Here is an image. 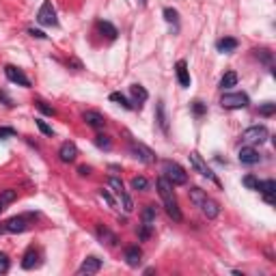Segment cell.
<instances>
[{
	"label": "cell",
	"mask_w": 276,
	"mask_h": 276,
	"mask_svg": "<svg viewBox=\"0 0 276 276\" xmlns=\"http://www.w3.org/2000/svg\"><path fill=\"white\" fill-rule=\"evenodd\" d=\"M207 199V192L201 190V188H190V201L197 205V207H201V203Z\"/></svg>",
	"instance_id": "603a6c76"
},
{
	"label": "cell",
	"mask_w": 276,
	"mask_h": 276,
	"mask_svg": "<svg viewBox=\"0 0 276 276\" xmlns=\"http://www.w3.org/2000/svg\"><path fill=\"white\" fill-rule=\"evenodd\" d=\"M175 72H177V80H179V84L183 86V89H188V86H190V72H188L186 61H177Z\"/></svg>",
	"instance_id": "e0dca14e"
},
{
	"label": "cell",
	"mask_w": 276,
	"mask_h": 276,
	"mask_svg": "<svg viewBox=\"0 0 276 276\" xmlns=\"http://www.w3.org/2000/svg\"><path fill=\"white\" fill-rule=\"evenodd\" d=\"M0 101H2V104L7 106V108H13V106H15L13 100H11V97L7 95V91H2V89H0Z\"/></svg>",
	"instance_id": "f35d334b"
},
{
	"label": "cell",
	"mask_w": 276,
	"mask_h": 276,
	"mask_svg": "<svg viewBox=\"0 0 276 276\" xmlns=\"http://www.w3.org/2000/svg\"><path fill=\"white\" fill-rule=\"evenodd\" d=\"M216 48H218V52H223V54H231L237 48V39H233V37H225V39H220L218 43H216Z\"/></svg>",
	"instance_id": "44dd1931"
},
{
	"label": "cell",
	"mask_w": 276,
	"mask_h": 276,
	"mask_svg": "<svg viewBox=\"0 0 276 276\" xmlns=\"http://www.w3.org/2000/svg\"><path fill=\"white\" fill-rule=\"evenodd\" d=\"M190 164L194 166V171H199L203 177H207V179H212L214 183H218V179H216V175H214L212 171H209V166L205 164V160L197 153V151H192V153H190Z\"/></svg>",
	"instance_id": "9c48e42d"
},
{
	"label": "cell",
	"mask_w": 276,
	"mask_h": 276,
	"mask_svg": "<svg viewBox=\"0 0 276 276\" xmlns=\"http://www.w3.org/2000/svg\"><path fill=\"white\" fill-rule=\"evenodd\" d=\"M28 35L30 37H37V39H46V32H41V30H37V28H28Z\"/></svg>",
	"instance_id": "f6af8a7d"
},
{
	"label": "cell",
	"mask_w": 276,
	"mask_h": 276,
	"mask_svg": "<svg viewBox=\"0 0 276 276\" xmlns=\"http://www.w3.org/2000/svg\"><path fill=\"white\" fill-rule=\"evenodd\" d=\"M97 237H100V242L101 244H106V246H117L119 244V237L112 233L110 229H106V226H97Z\"/></svg>",
	"instance_id": "9a60e30c"
},
{
	"label": "cell",
	"mask_w": 276,
	"mask_h": 276,
	"mask_svg": "<svg viewBox=\"0 0 276 276\" xmlns=\"http://www.w3.org/2000/svg\"><path fill=\"white\" fill-rule=\"evenodd\" d=\"M140 4H147V0H140Z\"/></svg>",
	"instance_id": "681fc988"
},
{
	"label": "cell",
	"mask_w": 276,
	"mask_h": 276,
	"mask_svg": "<svg viewBox=\"0 0 276 276\" xmlns=\"http://www.w3.org/2000/svg\"><path fill=\"white\" fill-rule=\"evenodd\" d=\"M201 212L207 216L209 220H214V218H218V214H220V205L214 201V199H205V201L201 203Z\"/></svg>",
	"instance_id": "5bb4252c"
},
{
	"label": "cell",
	"mask_w": 276,
	"mask_h": 276,
	"mask_svg": "<svg viewBox=\"0 0 276 276\" xmlns=\"http://www.w3.org/2000/svg\"><path fill=\"white\" fill-rule=\"evenodd\" d=\"M101 270V259L100 257H95V255H91V257H86L84 261H82V266L78 268V276H93L97 274Z\"/></svg>",
	"instance_id": "52a82bcc"
},
{
	"label": "cell",
	"mask_w": 276,
	"mask_h": 276,
	"mask_svg": "<svg viewBox=\"0 0 276 276\" xmlns=\"http://www.w3.org/2000/svg\"><path fill=\"white\" fill-rule=\"evenodd\" d=\"M255 56L259 58V61H263V63H272V52L266 50V48H261V50H255Z\"/></svg>",
	"instance_id": "836d02e7"
},
{
	"label": "cell",
	"mask_w": 276,
	"mask_h": 276,
	"mask_svg": "<svg viewBox=\"0 0 276 276\" xmlns=\"http://www.w3.org/2000/svg\"><path fill=\"white\" fill-rule=\"evenodd\" d=\"M164 20L169 22V24H177V22H179V13H177L175 9L166 7V9H164Z\"/></svg>",
	"instance_id": "4dcf8cb0"
},
{
	"label": "cell",
	"mask_w": 276,
	"mask_h": 276,
	"mask_svg": "<svg viewBox=\"0 0 276 276\" xmlns=\"http://www.w3.org/2000/svg\"><path fill=\"white\" fill-rule=\"evenodd\" d=\"M223 108H229V110H235V108H246L251 104L246 93H225L223 100H220Z\"/></svg>",
	"instance_id": "5b68a950"
},
{
	"label": "cell",
	"mask_w": 276,
	"mask_h": 276,
	"mask_svg": "<svg viewBox=\"0 0 276 276\" xmlns=\"http://www.w3.org/2000/svg\"><path fill=\"white\" fill-rule=\"evenodd\" d=\"M242 140H246V143L251 145H261L268 140V127L266 125H252L244 129V134H242Z\"/></svg>",
	"instance_id": "277c9868"
},
{
	"label": "cell",
	"mask_w": 276,
	"mask_h": 276,
	"mask_svg": "<svg viewBox=\"0 0 276 276\" xmlns=\"http://www.w3.org/2000/svg\"><path fill=\"white\" fill-rule=\"evenodd\" d=\"M100 197L104 199V201H106L108 205H110V207H115V199H112V194L108 192V190H104V188H101V190H100Z\"/></svg>",
	"instance_id": "60d3db41"
},
{
	"label": "cell",
	"mask_w": 276,
	"mask_h": 276,
	"mask_svg": "<svg viewBox=\"0 0 276 276\" xmlns=\"http://www.w3.org/2000/svg\"><path fill=\"white\" fill-rule=\"evenodd\" d=\"M257 181H259V179H257L255 175H246L244 179H242V183H244L246 188H251V190H257Z\"/></svg>",
	"instance_id": "d590c367"
},
{
	"label": "cell",
	"mask_w": 276,
	"mask_h": 276,
	"mask_svg": "<svg viewBox=\"0 0 276 276\" xmlns=\"http://www.w3.org/2000/svg\"><path fill=\"white\" fill-rule=\"evenodd\" d=\"M15 199H18V192H15V190H11V188H9V190H2V192H0V201H2L4 205L13 203Z\"/></svg>",
	"instance_id": "f1b7e54d"
},
{
	"label": "cell",
	"mask_w": 276,
	"mask_h": 276,
	"mask_svg": "<svg viewBox=\"0 0 276 276\" xmlns=\"http://www.w3.org/2000/svg\"><path fill=\"white\" fill-rule=\"evenodd\" d=\"M108 186H110L115 192L125 190V188H123V181H121V179H117V177H108Z\"/></svg>",
	"instance_id": "e575fe53"
},
{
	"label": "cell",
	"mask_w": 276,
	"mask_h": 276,
	"mask_svg": "<svg viewBox=\"0 0 276 276\" xmlns=\"http://www.w3.org/2000/svg\"><path fill=\"white\" fill-rule=\"evenodd\" d=\"M4 207H7V205H4L2 201H0V212H2V209H4Z\"/></svg>",
	"instance_id": "c3c4849f"
},
{
	"label": "cell",
	"mask_w": 276,
	"mask_h": 276,
	"mask_svg": "<svg viewBox=\"0 0 276 276\" xmlns=\"http://www.w3.org/2000/svg\"><path fill=\"white\" fill-rule=\"evenodd\" d=\"M140 257H143V251H140L138 246H129V248H125V263H127L129 268H138Z\"/></svg>",
	"instance_id": "ffe728a7"
},
{
	"label": "cell",
	"mask_w": 276,
	"mask_h": 276,
	"mask_svg": "<svg viewBox=\"0 0 276 276\" xmlns=\"http://www.w3.org/2000/svg\"><path fill=\"white\" fill-rule=\"evenodd\" d=\"M37 108H39V110L43 112V115H50V117H54V115H56V112H54V108L52 106H48L46 104V101H37V104H35Z\"/></svg>",
	"instance_id": "8d00e7d4"
},
{
	"label": "cell",
	"mask_w": 276,
	"mask_h": 276,
	"mask_svg": "<svg viewBox=\"0 0 276 276\" xmlns=\"http://www.w3.org/2000/svg\"><path fill=\"white\" fill-rule=\"evenodd\" d=\"M4 75L11 80V82H15V84H20V86H24V89H28L30 86V80L26 78V74L22 72V69H18L15 65H7L4 67Z\"/></svg>",
	"instance_id": "ba28073f"
},
{
	"label": "cell",
	"mask_w": 276,
	"mask_h": 276,
	"mask_svg": "<svg viewBox=\"0 0 276 276\" xmlns=\"http://www.w3.org/2000/svg\"><path fill=\"white\" fill-rule=\"evenodd\" d=\"M237 84V74L235 72H226L223 78H220V89H231V86Z\"/></svg>",
	"instance_id": "cb8c5ba5"
},
{
	"label": "cell",
	"mask_w": 276,
	"mask_h": 276,
	"mask_svg": "<svg viewBox=\"0 0 276 276\" xmlns=\"http://www.w3.org/2000/svg\"><path fill=\"white\" fill-rule=\"evenodd\" d=\"M11 136H15V129L13 127H0V140H7Z\"/></svg>",
	"instance_id": "ab89813d"
},
{
	"label": "cell",
	"mask_w": 276,
	"mask_h": 276,
	"mask_svg": "<svg viewBox=\"0 0 276 276\" xmlns=\"http://www.w3.org/2000/svg\"><path fill=\"white\" fill-rule=\"evenodd\" d=\"M162 169H164V177L173 183V186H183V183H188V173L183 171L177 162L166 160L164 164H162Z\"/></svg>",
	"instance_id": "7a4b0ae2"
},
{
	"label": "cell",
	"mask_w": 276,
	"mask_h": 276,
	"mask_svg": "<svg viewBox=\"0 0 276 276\" xmlns=\"http://www.w3.org/2000/svg\"><path fill=\"white\" fill-rule=\"evenodd\" d=\"M257 190L263 194V199H266V203H270V205L274 203V192H276V181H274V179L257 181Z\"/></svg>",
	"instance_id": "8fae6325"
},
{
	"label": "cell",
	"mask_w": 276,
	"mask_h": 276,
	"mask_svg": "<svg viewBox=\"0 0 276 276\" xmlns=\"http://www.w3.org/2000/svg\"><path fill=\"white\" fill-rule=\"evenodd\" d=\"M37 127H39V129H41V132H43V134H46V136H52V134H54V132H52V127H50V125H48V123H46V121H41V119H37Z\"/></svg>",
	"instance_id": "74e56055"
},
{
	"label": "cell",
	"mask_w": 276,
	"mask_h": 276,
	"mask_svg": "<svg viewBox=\"0 0 276 276\" xmlns=\"http://www.w3.org/2000/svg\"><path fill=\"white\" fill-rule=\"evenodd\" d=\"M39 266V252L35 251V248H28V251L24 252V257H22V268L24 270H32Z\"/></svg>",
	"instance_id": "ac0fdd59"
},
{
	"label": "cell",
	"mask_w": 276,
	"mask_h": 276,
	"mask_svg": "<svg viewBox=\"0 0 276 276\" xmlns=\"http://www.w3.org/2000/svg\"><path fill=\"white\" fill-rule=\"evenodd\" d=\"M132 188H134V190H147L149 181L145 179V177H134V179H132Z\"/></svg>",
	"instance_id": "d6a6232c"
},
{
	"label": "cell",
	"mask_w": 276,
	"mask_h": 276,
	"mask_svg": "<svg viewBox=\"0 0 276 276\" xmlns=\"http://www.w3.org/2000/svg\"><path fill=\"white\" fill-rule=\"evenodd\" d=\"M155 216H158V209H155V205H147L143 212V225H151L155 220Z\"/></svg>",
	"instance_id": "83f0119b"
},
{
	"label": "cell",
	"mask_w": 276,
	"mask_h": 276,
	"mask_svg": "<svg viewBox=\"0 0 276 276\" xmlns=\"http://www.w3.org/2000/svg\"><path fill=\"white\" fill-rule=\"evenodd\" d=\"M129 151L134 153V158H138L140 162H145V164H153V162L158 160V155H155L147 145L138 143V140H132V143H129Z\"/></svg>",
	"instance_id": "3957f363"
},
{
	"label": "cell",
	"mask_w": 276,
	"mask_h": 276,
	"mask_svg": "<svg viewBox=\"0 0 276 276\" xmlns=\"http://www.w3.org/2000/svg\"><path fill=\"white\" fill-rule=\"evenodd\" d=\"M129 93H132V100H134V104H138V106H143L145 101L149 100V93H147V89H145V86H140V84H132V86H129Z\"/></svg>",
	"instance_id": "d6986e66"
},
{
	"label": "cell",
	"mask_w": 276,
	"mask_h": 276,
	"mask_svg": "<svg viewBox=\"0 0 276 276\" xmlns=\"http://www.w3.org/2000/svg\"><path fill=\"white\" fill-rule=\"evenodd\" d=\"M97 28H100V32H101V35H106L108 39H117V35H119L115 26H112L110 22H104V20L97 22Z\"/></svg>",
	"instance_id": "7402d4cb"
},
{
	"label": "cell",
	"mask_w": 276,
	"mask_h": 276,
	"mask_svg": "<svg viewBox=\"0 0 276 276\" xmlns=\"http://www.w3.org/2000/svg\"><path fill=\"white\" fill-rule=\"evenodd\" d=\"M155 188H158V192H160V199H162V203H164L166 214H169L175 223H181L183 216H181L179 205H177L175 192H173V183L166 179V177H160V179L155 181Z\"/></svg>",
	"instance_id": "6da1fadb"
},
{
	"label": "cell",
	"mask_w": 276,
	"mask_h": 276,
	"mask_svg": "<svg viewBox=\"0 0 276 276\" xmlns=\"http://www.w3.org/2000/svg\"><path fill=\"white\" fill-rule=\"evenodd\" d=\"M78 173H80V175H89V173H91V169H89V166H80V169H78Z\"/></svg>",
	"instance_id": "bcb514c9"
},
{
	"label": "cell",
	"mask_w": 276,
	"mask_h": 276,
	"mask_svg": "<svg viewBox=\"0 0 276 276\" xmlns=\"http://www.w3.org/2000/svg\"><path fill=\"white\" fill-rule=\"evenodd\" d=\"M110 101H117V104L123 106L125 110H132V108H134V104H132V101H129L123 93H110Z\"/></svg>",
	"instance_id": "484cf974"
},
{
	"label": "cell",
	"mask_w": 276,
	"mask_h": 276,
	"mask_svg": "<svg viewBox=\"0 0 276 276\" xmlns=\"http://www.w3.org/2000/svg\"><path fill=\"white\" fill-rule=\"evenodd\" d=\"M82 119L86 121V125H91V127H95V129H100V127H104L106 125V119L100 115V112H95V110H86Z\"/></svg>",
	"instance_id": "2e32d148"
},
{
	"label": "cell",
	"mask_w": 276,
	"mask_h": 276,
	"mask_svg": "<svg viewBox=\"0 0 276 276\" xmlns=\"http://www.w3.org/2000/svg\"><path fill=\"white\" fill-rule=\"evenodd\" d=\"M9 270V257L4 252H0V274H4Z\"/></svg>",
	"instance_id": "b9f144b4"
},
{
	"label": "cell",
	"mask_w": 276,
	"mask_h": 276,
	"mask_svg": "<svg viewBox=\"0 0 276 276\" xmlns=\"http://www.w3.org/2000/svg\"><path fill=\"white\" fill-rule=\"evenodd\" d=\"M0 233H7V231H4V223L0 225Z\"/></svg>",
	"instance_id": "7dc6e473"
},
{
	"label": "cell",
	"mask_w": 276,
	"mask_h": 276,
	"mask_svg": "<svg viewBox=\"0 0 276 276\" xmlns=\"http://www.w3.org/2000/svg\"><path fill=\"white\" fill-rule=\"evenodd\" d=\"M37 22H39L41 26H56L58 20H56V11H54L52 2L50 0H46V2L41 4L39 13H37Z\"/></svg>",
	"instance_id": "8992f818"
},
{
	"label": "cell",
	"mask_w": 276,
	"mask_h": 276,
	"mask_svg": "<svg viewBox=\"0 0 276 276\" xmlns=\"http://www.w3.org/2000/svg\"><path fill=\"white\" fill-rule=\"evenodd\" d=\"M155 112H158V125L162 127V132H169V121H166V112H164V104L162 101H158Z\"/></svg>",
	"instance_id": "d4e9b609"
},
{
	"label": "cell",
	"mask_w": 276,
	"mask_h": 276,
	"mask_svg": "<svg viewBox=\"0 0 276 276\" xmlns=\"http://www.w3.org/2000/svg\"><path fill=\"white\" fill-rule=\"evenodd\" d=\"M117 197H119V201H121V205H123V209L129 214L134 209V201H132V197L125 192V190H121V192H117Z\"/></svg>",
	"instance_id": "4316f807"
},
{
	"label": "cell",
	"mask_w": 276,
	"mask_h": 276,
	"mask_svg": "<svg viewBox=\"0 0 276 276\" xmlns=\"http://www.w3.org/2000/svg\"><path fill=\"white\" fill-rule=\"evenodd\" d=\"M274 112H276V104H272V101H266V104L259 106V115L263 117H272Z\"/></svg>",
	"instance_id": "f546056e"
},
{
	"label": "cell",
	"mask_w": 276,
	"mask_h": 276,
	"mask_svg": "<svg viewBox=\"0 0 276 276\" xmlns=\"http://www.w3.org/2000/svg\"><path fill=\"white\" fill-rule=\"evenodd\" d=\"M237 158H240L242 164H257V162L261 160V155H259L252 147H242L240 153H237Z\"/></svg>",
	"instance_id": "4fadbf2b"
},
{
	"label": "cell",
	"mask_w": 276,
	"mask_h": 276,
	"mask_svg": "<svg viewBox=\"0 0 276 276\" xmlns=\"http://www.w3.org/2000/svg\"><path fill=\"white\" fill-rule=\"evenodd\" d=\"M149 235H151V225H143L138 229V237H140V240H147Z\"/></svg>",
	"instance_id": "7bdbcfd3"
},
{
	"label": "cell",
	"mask_w": 276,
	"mask_h": 276,
	"mask_svg": "<svg viewBox=\"0 0 276 276\" xmlns=\"http://www.w3.org/2000/svg\"><path fill=\"white\" fill-rule=\"evenodd\" d=\"M95 145H97L100 149H110V147H112L110 138L104 136V134H97V136H95Z\"/></svg>",
	"instance_id": "1f68e13d"
},
{
	"label": "cell",
	"mask_w": 276,
	"mask_h": 276,
	"mask_svg": "<svg viewBox=\"0 0 276 276\" xmlns=\"http://www.w3.org/2000/svg\"><path fill=\"white\" fill-rule=\"evenodd\" d=\"M28 229V216H15L4 223V231L7 233H24Z\"/></svg>",
	"instance_id": "30bf717a"
},
{
	"label": "cell",
	"mask_w": 276,
	"mask_h": 276,
	"mask_svg": "<svg viewBox=\"0 0 276 276\" xmlns=\"http://www.w3.org/2000/svg\"><path fill=\"white\" fill-rule=\"evenodd\" d=\"M58 158L63 162H74L78 158V147H75L74 143H63L61 149H58Z\"/></svg>",
	"instance_id": "7c38bea8"
},
{
	"label": "cell",
	"mask_w": 276,
	"mask_h": 276,
	"mask_svg": "<svg viewBox=\"0 0 276 276\" xmlns=\"http://www.w3.org/2000/svg\"><path fill=\"white\" fill-rule=\"evenodd\" d=\"M192 112H194V115H203V112H205L203 101H192Z\"/></svg>",
	"instance_id": "ee69618b"
}]
</instances>
